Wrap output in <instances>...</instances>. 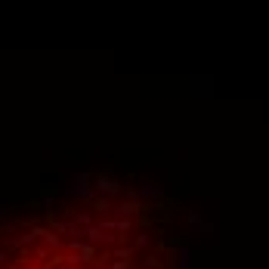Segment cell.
<instances>
[{
    "instance_id": "obj_1",
    "label": "cell",
    "mask_w": 269,
    "mask_h": 269,
    "mask_svg": "<svg viewBox=\"0 0 269 269\" xmlns=\"http://www.w3.org/2000/svg\"><path fill=\"white\" fill-rule=\"evenodd\" d=\"M99 192H105V195H118L121 186H118V180H111V176H99Z\"/></svg>"
},
{
    "instance_id": "obj_2",
    "label": "cell",
    "mask_w": 269,
    "mask_h": 269,
    "mask_svg": "<svg viewBox=\"0 0 269 269\" xmlns=\"http://www.w3.org/2000/svg\"><path fill=\"white\" fill-rule=\"evenodd\" d=\"M74 192H78V195H84V198H90V195H93V192H90V176H87V173H81V176H78V189H74Z\"/></svg>"
},
{
    "instance_id": "obj_3",
    "label": "cell",
    "mask_w": 269,
    "mask_h": 269,
    "mask_svg": "<svg viewBox=\"0 0 269 269\" xmlns=\"http://www.w3.org/2000/svg\"><path fill=\"white\" fill-rule=\"evenodd\" d=\"M173 257H176V266L180 269H189V248H176Z\"/></svg>"
},
{
    "instance_id": "obj_4",
    "label": "cell",
    "mask_w": 269,
    "mask_h": 269,
    "mask_svg": "<svg viewBox=\"0 0 269 269\" xmlns=\"http://www.w3.org/2000/svg\"><path fill=\"white\" fill-rule=\"evenodd\" d=\"M136 211H139V204H133V201H130V204H121V207H118V214H121L124 220H130V217H133Z\"/></svg>"
},
{
    "instance_id": "obj_5",
    "label": "cell",
    "mask_w": 269,
    "mask_h": 269,
    "mask_svg": "<svg viewBox=\"0 0 269 269\" xmlns=\"http://www.w3.org/2000/svg\"><path fill=\"white\" fill-rule=\"evenodd\" d=\"M189 223H192V226H201V229H207V223H204V220H201L195 211H189Z\"/></svg>"
},
{
    "instance_id": "obj_6",
    "label": "cell",
    "mask_w": 269,
    "mask_h": 269,
    "mask_svg": "<svg viewBox=\"0 0 269 269\" xmlns=\"http://www.w3.org/2000/svg\"><path fill=\"white\" fill-rule=\"evenodd\" d=\"M4 260H7V254H4V251H0V263H4Z\"/></svg>"
}]
</instances>
